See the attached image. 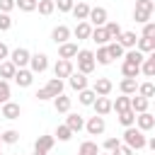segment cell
I'll return each instance as SVG.
<instances>
[{
  "label": "cell",
  "instance_id": "cell-1",
  "mask_svg": "<svg viewBox=\"0 0 155 155\" xmlns=\"http://www.w3.org/2000/svg\"><path fill=\"white\" fill-rule=\"evenodd\" d=\"M121 143H124V145H128L133 153H136V150H143V148H148V138H145V133H143L140 128H136V126H128V128L124 131V138H121Z\"/></svg>",
  "mask_w": 155,
  "mask_h": 155
},
{
  "label": "cell",
  "instance_id": "cell-2",
  "mask_svg": "<svg viewBox=\"0 0 155 155\" xmlns=\"http://www.w3.org/2000/svg\"><path fill=\"white\" fill-rule=\"evenodd\" d=\"M75 58H78V73H82V75H90V73H94V68H97L94 51H90V48H80Z\"/></svg>",
  "mask_w": 155,
  "mask_h": 155
},
{
  "label": "cell",
  "instance_id": "cell-3",
  "mask_svg": "<svg viewBox=\"0 0 155 155\" xmlns=\"http://www.w3.org/2000/svg\"><path fill=\"white\" fill-rule=\"evenodd\" d=\"M155 10V2L150 0H136V7H133V19L138 24H148L150 22V15Z\"/></svg>",
  "mask_w": 155,
  "mask_h": 155
},
{
  "label": "cell",
  "instance_id": "cell-4",
  "mask_svg": "<svg viewBox=\"0 0 155 155\" xmlns=\"http://www.w3.org/2000/svg\"><path fill=\"white\" fill-rule=\"evenodd\" d=\"M104 128H107V121H104V116H99V114H94V116H90V119L85 121V131H87L90 136H102Z\"/></svg>",
  "mask_w": 155,
  "mask_h": 155
},
{
  "label": "cell",
  "instance_id": "cell-5",
  "mask_svg": "<svg viewBox=\"0 0 155 155\" xmlns=\"http://www.w3.org/2000/svg\"><path fill=\"white\" fill-rule=\"evenodd\" d=\"M70 36H73V29H70L68 24H58V27H53V29H51V41H53L56 46H61V44L70 41Z\"/></svg>",
  "mask_w": 155,
  "mask_h": 155
},
{
  "label": "cell",
  "instance_id": "cell-6",
  "mask_svg": "<svg viewBox=\"0 0 155 155\" xmlns=\"http://www.w3.org/2000/svg\"><path fill=\"white\" fill-rule=\"evenodd\" d=\"M29 70L36 75V73H46L48 70V56L46 53H31L29 58Z\"/></svg>",
  "mask_w": 155,
  "mask_h": 155
},
{
  "label": "cell",
  "instance_id": "cell-7",
  "mask_svg": "<svg viewBox=\"0 0 155 155\" xmlns=\"http://www.w3.org/2000/svg\"><path fill=\"white\" fill-rule=\"evenodd\" d=\"M87 22L92 24V29H94V27H104V24L109 22V12H107L104 7H92V10H90Z\"/></svg>",
  "mask_w": 155,
  "mask_h": 155
},
{
  "label": "cell",
  "instance_id": "cell-8",
  "mask_svg": "<svg viewBox=\"0 0 155 155\" xmlns=\"http://www.w3.org/2000/svg\"><path fill=\"white\" fill-rule=\"evenodd\" d=\"M29 58H31V53L27 51V48H15V51H10V61L17 65V68H29Z\"/></svg>",
  "mask_w": 155,
  "mask_h": 155
},
{
  "label": "cell",
  "instance_id": "cell-9",
  "mask_svg": "<svg viewBox=\"0 0 155 155\" xmlns=\"http://www.w3.org/2000/svg\"><path fill=\"white\" fill-rule=\"evenodd\" d=\"M73 61H65V58H58L56 61V65H53V75L58 78V80H63V78H70L73 75Z\"/></svg>",
  "mask_w": 155,
  "mask_h": 155
},
{
  "label": "cell",
  "instance_id": "cell-10",
  "mask_svg": "<svg viewBox=\"0 0 155 155\" xmlns=\"http://www.w3.org/2000/svg\"><path fill=\"white\" fill-rule=\"evenodd\" d=\"M92 90H94L97 97H109V92L114 90V82H111L109 78H97L94 85H92Z\"/></svg>",
  "mask_w": 155,
  "mask_h": 155
},
{
  "label": "cell",
  "instance_id": "cell-11",
  "mask_svg": "<svg viewBox=\"0 0 155 155\" xmlns=\"http://www.w3.org/2000/svg\"><path fill=\"white\" fill-rule=\"evenodd\" d=\"M136 128H140L143 133L150 131V128H155V114H150V111L136 114Z\"/></svg>",
  "mask_w": 155,
  "mask_h": 155
},
{
  "label": "cell",
  "instance_id": "cell-12",
  "mask_svg": "<svg viewBox=\"0 0 155 155\" xmlns=\"http://www.w3.org/2000/svg\"><path fill=\"white\" fill-rule=\"evenodd\" d=\"M78 44L75 41H65V44H61L58 46V58H65V61H73L75 56H78Z\"/></svg>",
  "mask_w": 155,
  "mask_h": 155
},
{
  "label": "cell",
  "instance_id": "cell-13",
  "mask_svg": "<svg viewBox=\"0 0 155 155\" xmlns=\"http://www.w3.org/2000/svg\"><path fill=\"white\" fill-rule=\"evenodd\" d=\"M19 87H29L31 82H34V73L29 70V68H17V73H15V78H12Z\"/></svg>",
  "mask_w": 155,
  "mask_h": 155
},
{
  "label": "cell",
  "instance_id": "cell-14",
  "mask_svg": "<svg viewBox=\"0 0 155 155\" xmlns=\"http://www.w3.org/2000/svg\"><path fill=\"white\" fill-rule=\"evenodd\" d=\"M68 85H70L75 92H82V90H87V75H82V73L73 70V75L68 78Z\"/></svg>",
  "mask_w": 155,
  "mask_h": 155
},
{
  "label": "cell",
  "instance_id": "cell-15",
  "mask_svg": "<svg viewBox=\"0 0 155 155\" xmlns=\"http://www.w3.org/2000/svg\"><path fill=\"white\" fill-rule=\"evenodd\" d=\"M19 114H22V107L17 104V102H5L2 104V116L7 119V121H15V119H19Z\"/></svg>",
  "mask_w": 155,
  "mask_h": 155
},
{
  "label": "cell",
  "instance_id": "cell-16",
  "mask_svg": "<svg viewBox=\"0 0 155 155\" xmlns=\"http://www.w3.org/2000/svg\"><path fill=\"white\" fill-rule=\"evenodd\" d=\"M65 126H68L73 133H80V131L85 128V119H82L80 114H70V111H68V116H65Z\"/></svg>",
  "mask_w": 155,
  "mask_h": 155
},
{
  "label": "cell",
  "instance_id": "cell-17",
  "mask_svg": "<svg viewBox=\"0 0 155 155\" xmlns=\"http://www.w3.org/2000/svg\"><path fill=\"white\" fill-rule=\"evenodd\" d=\"M90 5L87 2H82V0H78L75 2V7H73V17L78 19V22H87V17H90Z\"/></svg>",
  "mask_w": 155,
  "mask_h": 155
},
{
  "label": "cell",
  "instance_id": "cell-18",
  "mask_svg": "<svg viewBox=\"0 0 155 155\" xmlns=\"http://www.w3.org/2000/svg\"><path fill=\"white\" fill-rule=\"evenodd\" d=\"M73 36H75L78 41L90 39V36H92V24H90V22H78L75 29H73Z\"/></svg>",
  "mask_w": 155,
  "mask_h": 155
},
{
  "label": "cell",
  "instance_id": "cell-19",
  "mask_svg": "<svg viewBox=\"0 0 155 155\" xmlns=\"http://www.w3.org/2000/svg\"><path fill=\"white\" fill-rule=\"evenodd\" d=\"M116 41L124 46V51H131V48H136V44H138V36H136V31H121V36H119Z\"/></svg>",
  "mask_w": 155,
  "mask_h": 155
},
{
  "label": "cell",
  "instance_id": "cell-20",
  "mask_svg": "<svg viewBox=\"0 0 155 155\" xmlns=\"http://www.w3.org/2000/svg\"><path fill=\"white\" fill-rule=\"evenodd\" d=\"M70 104H73V102H70V97H68L65 92L58 94V97H53V109H56L58 114H68V111H70Z\"/></svg>",
  "mask_w": 155,
  "mask_h": 155
},
{
  "label": "cell",
  "instance_id": "cell-21",
  "mask_svg": "<svg viewBox=\"0 0 155 155\" xmlns=\"http://www.w3.org/2000/svg\"><path fill=\"white\" fill-rule=\"evenodd\" d=\"M15 73H17V65H15L10 58L0 63V80H7V82H10V80L15 78Z\"/></svg>",
  "mask_w": 155,
  "mask_h": 155
},
{
  "label": "cell",
  "instance_id": "cell-22",
  "mask_svg": "<svg viewBox=\"0 0 155 155\" xmlns=\"http://www.w3.org/2000/svg\"><path fill=\"white\" fill-rule=\"evenodd\" d=\"M119 90H121V94H136L138 92V80L136 78H124L121 82H119Z\"/></svg>",
  "mask_w": 155,
  "mask_h": 155
},
{
  "label": "cell",
  "instance_id": "cell-23",
  "mask_svg": "<svg viewBox=\"0 0 155 155\" xmlns=\"http://www.w3.org/2000/svg\"><path fill=\"white\" fill-rule=\"evenodd\" d=\"M92 107H94V111H97L99 116H107L109 111H114V109H111V99H109V97H97Z\"/></svg>",
  "mask_w": 155,
  "mask_h": 155
},
{
  "label": "cell",
  "instance_id": "cell-24",
  "mask_svg": "<svg viewBox=\"0 0 155 155\" xmlns=\"http://www.w3.org/2000/svg\"><path fill=\"white\" fill-rule=\"evenodd\" d=\"M90 39H92V41H94L97 46H107V44L111 41L104 27H94V29H92V36H90Z\"/></svg>",
  "mask_w": 155,
  "mask_h": 155
},
{
  "label": "cell",
  "instance_id": "cell-25",
  "mask_svg": "<svg viewBox=\"0 0 155 155\" xmlns=\"http://www.w3.org/2000/svg\"><path fill=\"white\" fill-rule=\"evenodd\" d=\"M140 73H143L145 78H155V51L145 56V61H143V65H140Z\"/></svg>",
  "mask_w": 155,
  "mask_h": 155
},
{
  "label": "cell",
  "instance_id": "cell-26",
  "mask_svg": "<svg viewBox=\"0 0 155 155\" xmlns=\"http://www.w3.org/2000/svg\"><path fill=\"white\" fill-rule=\"evenodd\" d=\"M63 87H65V85H63V80H58V78H51V80L46 82V92L51 94V99L58 97V94H63Z\"/></svg>",
  "mask_w": 155,
  "mask_h": 155
},
{
  "label": "cell",
  "instance_id": "cell-27",
  "mask_svg": "<svg viewBox=\"0 0 155 155\" xmlns=\"http://www.w3.org/2000/svg\"><path fill=\"white\" fill-rule=\"evenodd\" d=\"M99 153L102 150H99V145L94 140H82L80 148H78V155H99Z\"/></svg>",
  "mask_w": 155,
  "mask_h": 155
},
{
  "label": "cell",
  "instance_id": "cell-28",
  "mask_svg": "<svg viewBox=\"0 0 155 155\" xmlns=\"http://www.w3.org/2000/svg\"><path fill=\"white\" fill-rule=\"evenodd\" d=\"M121 75H124V78H138V75H140V65H136V63H131V61H124V63H121Z\"/></svg>",
  "mask_w": 155,
  "mask_h": 155
},
{
  "label": "cell",
  "instance_id": "cell-29",
  "mask_svg": "<svg viewBox=\"0 0 155 155\" xmlns=\"http://www.w3.org/2000/svg\"><path fill=\"white\" fill-rule=\"evenodd\" d=\"M111 109H114L116 114H121V111L131 109V97H128V94H121V97H116V99L111 102Z\"/></svg>",
  "mask_w": 155,
  "mask_h": 155
},
{
  "label": "cell",
  "instance_id": "cell-30",
  "mask_svg": "<svg viewBox=\"0 0 155 155\" xmlns=\"http://www.w3.org/2000/svg\"><path fill=\"white\" fill-rule=\"evenodd\" d=\"M148 104H150V99H145V97H140V94L131 97V109H133L136 114H143V111H148Z\"/></svg>",
  "mask_w": 155,
  "mask_h": 155
},
{
  "label": "cell",
  "instance_id": "cell-31",
  "mask_svg": "<svg viewBox=\"0 0 155 155\" xmlns=\"http://www.w3.org/2000/svg\"><path fill=\"white\" fill-rule=\"evenodd\" d=\"M53 143H56L53 136H39L36 143H34V150H44V153H48V150L53 148Z\"/></svg>",
  "mask_w": 155,
  "mask_h": 155
},
{
  "label": "cell",
  "instance_id": "cell-32",
  "mask_svg": "<svg viewBox=\"0 0 155 155\" xmlns=\"http://www.w3.org/2000/svg\"><path fill=\"white\" fill-rule=\"evenodd\" d=\"M136 94H140V97H145V99H153V97H155V82H150V80L138 82V92H136Z\"/></svg>",
  "mask_w": 155,
  "mask_h": 155
},
{
  "label": "cell",
  "instance_id": "cell-33",
  "mask_svg": "<svg viewBox=\"0 0 155 155\" xmlns=\"http://www.w3.org/2000/svg\"><path fill=\"white\" fill-rule=\"evenodd\" d=\"M94 99H97V94H94V90H82V92H78V102L82 104V107H92L94 104Z\"/></svg>",
  "mask_w": 155,
  "mask_h": 155
},
{
  "label": "cell",
  "instance_id": "cell-34",
  "mask_svg": "<svg viewBox=\"0 0 155 155\" xmlns=\"http://www.w3.org/2000/svg\"><path fill=\"white\" fill-rule=\"evenodd\" d=\"M116 116H119V124H121L124 128L136 126V111H133V109H126V111H121V114H116Z\"/></svg>",
  "mask_w": 155,
  "mask_h": 155
},
{
  "label": "cell",
  "instance_id": "cell-35",
  "mask_svg": "<svg viewBox=\"0 0 155 155\" xmlns=\"http://www.w3.org/2000/svg\"><path fill=\"white\" fill-rule=\"evenodd\" d=\"M136 48L145 56V53H153L155 51V39H145V36H138V44H136Z\"/></svg>",
  "mask_w": 155,
  "mask_h": 155
},
{
  "label": "cell",
  "instance_id": "cell-36",
  "mask_svg": "<svg viewBox=\"0 0 155 155\" xmlns=\"http://www.w3.org/2000/svg\"><path fill=\"white\" fill-rule=\"evenodd\" d=\"M104 29H107V34H109V39H111V41H116V39L121 36V31H124V29H121V24H119V22H114V19H109V22L104 24Z\"/></svg>",
  "mask_w": 155,
  "mask_h": 155
},
{
  "label": "cell",
  "instance_id": "cell-37",
  "mask_svg": "<svg viewBox=\"0 0 155 155\" xmlns=\"http://www.w3.org/2000/svg\"><path fill=\"white\" fill-rule=\"evenodd\" d=\"M107 51H109L111 61H114V58H124V53H126V51H124V46H121L119 41H109V44H107Z\"/></svg>",
  "mask_w": 155,
  "mask_h": 155
},
{
  "label": "cell",
  "instance_id": "cell-38",
  "mask_svg": "<svg viewBox=\"0 0 155 155\" xmlns=\"http://www.w3.org/2000/svg\"><path fill=\"white\" fill-rule=\"evenodd\" d=\"M94 61H97L99 65H109V63H111V56H109V51H107V46H97V53H94Z\"/></svg>",
  "mask_w": 155,
  "mask_h": 155
},
{
  "label": "cell",
  "instance_id": "cell-39",
  "mask_svg": "<svg viewBox=\"0 0 155 155\" xmlns=\"http://www.w3.org/2000/svg\"><path fill=\"white\" fill-rule=\"evenodd\" d=\"M124 61H131V63H136V65H143L145 56H143L138 48H131V51H126V53H124Z\"/></svg>",
  "mask_w": 155,
  "mask_h": 155
},
{
  "label": "cell",
  "instance_id": "cell-40",
  "mask_svg": "<svg viewBox=\"0 0 155 155\" xmlns=\"http://www.w3.org/2000/svg\"><path fill=\"white\" fill-rule=\"evenodd\" d=\"M36 10H39V15L48 17V15H53V10H56V2H53V0H39Z\"/></svg>",
  "mask_w": 155,
  "mask_h": 155
},
{
  "label": "cell",
  "instance_id": "cell-41",
  "mask_svg": "<svg viewBox=\"0 0 155 155\" xmlns=\"http://www.w3.org/2000/svg\"><path fill=\"white\" fill-rule=\"evenodd\" d=\"M73 136H75V133H73V131H70L65 124H61V126L56 128V136H53V138H58V140H63V143H65V140H70Z\"/></svg>",
  "mask_w": 155,
  "mask_h": 155
},
{
  "label": "cell",
  "instance_id": "cell-42",
  "mask_svg": "<svg viewBox=\"0 0 155 155\" xmlns=\"http://www.w3.org/2000/svg\"><path fill=\"white\" fill-rule=\"evenodd\" d=\"M19 140V131H15V128H7V131H2V143H7V145H15Z\"/></svg>",
  "mask_w": 155,
  "mask_h": 155
},
{
  "label": "cell",
  "instance_id": "cell-43",
  "mask_svg": "<svg viewBox=\"0 0 155 155\" xmlns=\"http://www.w3.org/2000/svg\"><path fill=\"white\" fill-rule=\"evenodd\" d=\"M15 5H17L22 12H34L36 5H39V0H15Z\"/></svg>",
  "mask_w": 155,
  "mask_h": 155
},
{
  "label": "cell",
  "instance_id": "cell-44",
  "mask_svg": "<svg viewBox=\"0 0 155 155\" xmlns=\"http://www.w3.org/2000/svg\"><path fill=\"white\" fill-rule=\"evenodd\" d=\"M10 94H12V90H10V82H7V80H0V104L10 102Z\"/></svg>",
  "mask_w": 155,
  "mask_h": 155
},
{
  "label": "cell",
  "instance_id": "cell-45",
  "mask_svg": "<svg viewBox=\"0 0 155 155\" xmlns=\"http://www.w3.org/2000/svg\"><path fill=\"white\" fill-rule=\"evenodd\" d=\"M119 145H121V138H114V136H111V138H107V140L102 143V148H104L107 153H114Z\"/></svg>",
  "mask_w": 155,
  "mask_h": 155
},
{
  "label": "cell",
  "instance_id": "cell-46",
  "mask_svg": "<svg viewBox=\"0 0 155 155\" xmlns=\"http://www.w3.org/2000/svg\"><path fill=\"white\" fill-rule=\"evenodd\" d=\"M56 7H58V12H73L75 0H58V2H56Z\"/></svg>",
  "mask_w": 155,
  "mask_h": 155
},
{
  "label": "cell",
  "instance_id": "cell-47",
  "mask_svg": "<svg viewBox=\"0 0 155 155\" xmlns=\"http://www.w3.org/2000/svg\"><path fill=\"white\" fill-rule=\"evenodd\" d=\"M7 29H12V17L0 12V31H7Z\"/></svg>",
  "mask_w": 155,
  "mask_h": 155
},
{
  "label": "cell",
  "instance_id": "cell-48",
  "mask_svg": "<svg viewBox=\"0 0 155 155\" xmlns=\"http://www.w3.org/2000/svg\"><path fill=\"white\" fill-rule=\"evenodd\" d=\"M140 36H145V39H155V22H148V24H143V31H140Z\"/></svg>",
  "mask_w": 155,
  "mask_h": 155
},
{
  "label": "cell",
  "instance_id": "cell-49",
  "mask_svg": "<svg viewBox=\"0 0 155 155\" xmlns=\"http://www.w3.org/2000/svg\"><path fill=\"white\" fill-rule=\"evenodd\" d=\"M17 5H15V0H0V12H5V15H10L12 10H15Z\"/></svg>",
  "mask_w": 155,
  "mask_h": 155
},
{
  "label": "cell",
  "instance_id": "cell-50",
  "mask_svg": "<svg viewBox=\"0 0 155 155\" xmlns=\"http://www.w3.org/2000/svg\"><path fill=\"white\" fill-rule=\"evenodd\" d=\"M111 155H133V150H131L128 145H124V143H121V145H119V148H116Z\"/></svg>",
  "mask_w": 155,
  "mask_h": 155
},
{
  "label": "cell",
  "instance_id": "cell-51",
  "mask_svg": "<svg viewBox=\"0 0 155 155\" xmlns=\"http://www.w3.org/2000/svg\"><path fill=\"white\" fill-rule=\"evenodd\" d=\"M34 97H36V99H39V102H48V99H51V94H48V92H46V87H41V90H39V92H36V94H34Z\"/></svg>",
  "mask_w": 155,
  "mask_h": 155
},
{
  "label": "cell",
  "instance_id": "cell-52",
  "mask_svg": "<svg viewBox=\"0 0 155 155\" xmlns=\"http://www.w3.org/2000/svg\"><path fill=\"white\" fill-rule=\"evenodd\" d=\"M7 56H10V48H7V44H2V41H0V63H2V61H7Z\"/></svg>",
  "mask_w": 155,
  "mask_h": 155
},
{
  "label": "cell",
  "instance_id": "cell-53",
  "mask_svg": "<svg viewBox=\"0 0 155 155\" xmlns=\"http://www.w3.org/2000/svg\"><path fill=\"white\" fill-rule=\"evenodd\" d=\"M148 148H150V150H153V153H155V136H153V138H150V140H148Z\"/></svg>",
  "mask_w": 155,
  "mask_h": 155
},
{
  "label": "cell",
  "instance_id": "cell-54",
  "mask_svg": "<svg viewBox=\"0 0 155 155\" xmlns=\"http://www.w3.org/2000/svg\"><path fill=\"white\" fill-rule=\"evenodd\" d=\"M34 155H46V153L44 150H34Z\"/></svg>",
  "mask_w": 155,
  "mask_h": 155
},
{
  "label": "cell",
  "instance_id": "cell-55",
  "mask_svg": "<svg viewBox=\"0 0 155 155\" xmlns=\"http://www.w3.org/2000/svg\"><path fill=\"white\" fill-rule=\"evenodd\" d=\"M99 155H111V153H107V150H104V153H99Z\"/></svg>",
  "mask_w": 155,
  "mask_h": 155
},
{
  "label": "cell",
  "instance_id": "cell-56",
  "mask_svg": "<svg viewBox=\"0 0 155 155\" xmlns=\"http://www.w3.org/2000/svg\"><path fill=\"white\" fill-rule=\"evenodd\" d=\"M0 143H2V131H0Z\"/></svg>",
  "mask_w": 155,
  "mask_h": 155
},
{
  "label": "cell",
  "instance_id": "cell-57",
  "mask_svg": "<svg viewBox=\"0 0 155 155\" xmlns=\"http://www.w3.org/2000/svg\"><path fill=\"white\" fill-rule=\"evenodd\" d=\"M53 2H58V0H53Z\"/></svg>",
  "mask_w": 155,
  "mask_h": 155
},
{
  "label": "cell",
  "instance_id": "cell-58",
  "mask_svg": "<svg viewBox=\"0 0 155 155\" xmlns=\"http://www.w3.org/2000/svg\"><path fill=\"white\" fill-rule=\"evenodd\" d=\"M150 2H155V0H150Z\"/></svg>",
  "mask_w": 155,
  "mask_h": 155
},
{
  "label": "cell",
  "instance_id": "cell-59",
  "mask_svg": "<svg viewBox=\"0 0 155 155\" xmlns=\"http://www.w3.org/2000/svg\"><path fill=\"white\" fill-rule=\"evenodd\" d=\"M0 155H2V153H0Z\"/></svg>",
  "mask_w": 155,
  "mask_h": 155
}]
</instances>
